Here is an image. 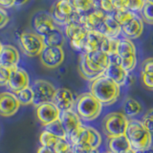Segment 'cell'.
I'll return each mask as SVG.
<instances>
[{
  "label": "cell",
  "mask_w": 153,
  "mask_h": 153,
  "mask_svg": "<svg viewBox=\"0 0 153 153\" xmlns=\"http://www.w3.org/2000/svg\"><path fill=\"white\" fill-rule=\"evenodd\" d=\"M90 93L102 105H110L117 102L121 94V86L104 75L90 83Z\"/></svg>",
  "instance_id": "obj_1"
},
{
  "label": "cell",
  "mask_w": 153,
  "mask_h": 153,
  "mask_svg": "<svg viewBox=\"0 0 153 153\" xmlns=\"http://www.w3.org/2000/svg\"><path fill=\"white\" fill-rule=\"evenodd\" d=\"M124 136L126 137L131 149L134 151L145 150L152 146V135L139 120H128Z\"/></svg>",
  "instance_id": "obj_2"
},
{
  "label": "cell",
  "mask_w": 153,
  "mask_h": 153,
  "mask_svg": "<svg viewBox=\"0 0 153 153\" xmlns=\"http://www.w3.org/2000/svg\"><path fill=\"white\" fill-rule=\"evenodd\" d=\"M76 113L80 120L91 122L97 119L102 113V104L91 93H83L79 96L75 103Z\"/></svg>",
  "instance_id": "obj_3"
},
{
  "label": "cell",
  "mask_w": 153,
  "mask_h": 153,
  "mask_svg": "<svg viewBox=\"0 0 153 153\" xmlns=\"http://www.w3.org/2000/svg\"><path fill=\"white\" fill-rule=\"evenodd\" d=\"M116 55L120 60V64L128 73H130L136 67V48L130 39H128V38L119 39Z\"/></svg>",
  "instance_id": "obj_4"
},
{
  "label": "cell",
  "mask_w": 153,
  "mask_h": 153,
  "mask_svg": "<svg viewBox=\"0 0 153 153\" xmlns=\"http://www.w3.org/2000/svg\"><path fill=\"white\" fill-rule=\"evenodd\" d=\"M128 119L122 112L107 114L102 121V129L108 138L124 135L127 127Z\"/></svg>",
  "instance_id": "obj_5"
},
{
  "label": "cell",
  "mask_w": 153,
  "mask_h": 153,
  "mask_svg": "<svg viewBox=\"0 0 153 153\" xmlns=\"http://www.w3.org/2000/svg\"><path fill=\"white\" fill-rule=\"evenodd\" d=\"M51 16L55 23L66 26L73 20H79L80 13L74 9L69 0H59L51 11Z\"/></svg>",
  "instance_id": "obj_6"
},
{
  "label": "cell",
  "mask_w": 153,
  "mask_h": 153,
  "mask_svg": "<svg viewBox=\"0 0 153 153\" xmlns=\"http://www.w3.org/2000/svg\"><path fill=\"white\" fill-rule=\"evenodd\" d=\"M19 44L23 53L28 56H39L45 47L42 37L36 33H22L19 36Z\"/></svg>",
  "instance_id": "obj_7"
},
{
  "label": "cell",
  "mask_w": 153,
  "mask_h": 153,
  "mask_svg": "<svg viewBox=\"0 0 153 153\" xmlns=\"http://www.w3.org/2000/svg\"><path fill=\"white\" fill-rule=\"evenodd\" d=\"M31 88L33 93V104L36 107L41 104L51 102L56 92L55 86L44 79L36 80Z\"/></svg>",
  "instance_id": "obj_8"
},
{
  "label": "cell",
  "mask_w": 153,
  "mask_h": 153,
  "mask_svg": "<svg viewBox=\"0 0 153 153\" xmlns=\"http://www.w3.org/2000/svg\"><path fill=\"white\" fill-rule=\"evenodd\" d=\"M66 36L70 39V44L72 48L76 51L82 52L85 37L88 31L81 25L79 20H73L65 26Z\"/></svg>",
  "instance_id": "obj_9"
},
{
  "label": "cell",
  "mask_w": 153,
  "mask_h": 153,
  "mask_svg": "<svg viewBox=\"0 0 153 153\" xmlns=\"http://www.w3.org/2000/svg\"><path fill=\"white\" fill-rule=\"evenodd\" d=\"M39 56L43 65L49 69H54L59 67L64 61L65 55L62 47L45 46Z\"/></svg>",
  "instance_id": "obj_10"
},
{
  "label": "cell",
  "mask_w": 153,
  "mask_h": 153,
  "mask_svg": "<svg viewBox=\"0 0 153 153\" xmlns=\"http://www.w3.org/2000/svg\"><path fill=\"white\" fill-rule=\"evenodd\" d=\"M110 62L106 69H105L103 75L107 76L108 79L113 80L115 83H117L119 86H123L126 83L127 78L129 73L124 70L122 65L120 64V60L117 55L109 56Z\"/></svg>",
  "instance_id": "obj_11"
},
{
  "label": "cell",
  "mask_w": 153,
  "mask_h": 153,
  "mask_svg": "<svg viewBox=\"0 0 153 153\" xmlns=\"http://www.w3.org/2000/svg\"><path fill=\"white\" fill-rule=\"evenodd\" d=\"M30 84V78L27 72L19 67H16L11 70L10 78L7 86L12 93H17L20 90L26 88Z\"/></svg>",
  "instance_id": "obj_12"
},
{
  "label": "cell",
  "mask_w": 153,
  "mask_h": 153,
  "mask_svg": "<svg viewBox=\"0 0 153 153\" xmlns=\"http://www.w3.org/2000/svg\"><path fill=\"white\" fill-rule=\"evenodd\" d=\"M107 13H105L100 8H97L87 13H80L79 23L82 25L86 30L89 31H97L106 17Z\"/></svg>",
  "instance_id": "obj_13"
},
{
  "label": "cell",
  "mask_w": 153,
  "mask_h": 153,
  "mask_svg": "<svg viewBox=\"0 0 153 153\" xmlns=\"http://www.w3.org/2000/svg\"><path fill=\"white\" fill-rule=\"evenodd\" d=\"M20 103L12 92H2L0 93V115L2 117H12L16 114Z\"/></svg>",
  "instance_id": "obj_14"
},
{
  "label": "cell",
  "mask_w": 153,
  "mask_h": 153,
  "mask_svg": "<svg viewBox=\"0 0 153 153\" xmlns=\"http://www.w3.org/2000/svg\"><path fill=\"white\" fill-rule=\"evenodd\" d=\"M60 113V110L52 102L41 104L36 107V117L43 124V126H46L47 124L59 120Z\"/></svg>",
  "instance_id": "obj_15"
},
{
  "label": "cell",
  "mask_w": 153,
  "mask_h": 153,
  "mask_svg": "<svg viewBox=\"0 0 153 153\" xmlns=\"http://www.w3.org/2000/svg\"><path fill=\"white\" fill-rule=\"evenodd\" d=\"M52 102L59 108L60 111H67L73 109L75 105V99L72 91L67 88L56 89V92L53 97Z\"/></svg>",
  "instance_id": "obj_16"
},
{
  "label": "cell",
  "mask_w": 153,
  "mask_h": 153,
  "mask_svg": "<svg viewBox=\"0 0 153 153\" xmlns=\"http://www.w3.org/2000/svg\"><path fill=\"white\" fill-rule=\"evenodd\" d=\"M19 52L13 45H3L0 52V66L6 67L8 69H13L17 67L19 62Z\"/></svg>",
  "instance_id": "obj_17"
},
{
  "label": "cell",
  "mask_w": 153,
  "mask_h": 153,
  "mask_svg": "<svg viewBox=\"0 0 153 153\" xmlns=\"http://www.w3.org/2000/svg\"><path fill=\"white\" fill-rule=\"evenodd\" d=\"M33 29L36 33L40 36H43L50 33L53 29H55V22L53 20L51 14L47 13H39L33 18Z\"/></svg>",
  "instance_id": "obj_18"
},
{
  "label": "cell",
  "mask_w": 153,
  "mask_h": 153,
  "mask_svg": "<svg viewBox=\"0 0 153 153\" xmlns=\"http://www.w3.org/2000/svg\"><path fill=\"white\" fill-rule=\"evenodd\" d=\"M97 32L102 33L105 37L117 38L120 33H122V28L111 14H107L106 17L104 18L103 22L100 24Z\"/></svg>",
  "instance_id": "obj_19"
},
{
  "label": "cell",
  "mask_w": 153,
  "mask_h": 153,
  "mask_svg": "<svg viewBox=\"0 0 153 153\" xmlns=\"http://www.w3.org/2000/svg\"><path fill=\"white\" fill-rule=\"evenodd\" d=\"M121 28L122 33L126 36V38H128L130 40L135 39L142 35L143 30V21L140 16L136 14L135 17L132 18L126 24L123 25Z\"/></svg>",
  "instance_id": "obj_20"
},
{
  "label": "cell",
  "mask_w": 153,
  "mask_h": 153,
  "mask_svg": "<svg viewBox=\"0 0 153 153\" xmlns=\"http://www.w3.org/2000/svg\"><path fill=\"white\" fill-rule=\"evenodd\" d=\"M59 120L65 129L66 134H69L75 129L82 126L81 120L73 109L67 110V111H61Z\"/></svg>",
  "instance_id": "obj_21"
},
{
  "label": "cell",
  "mask_w": 153,
  "mask_h": 153,
  "mask_svg": "<svg viewBox=\"0 0 153 153\" xmlns=\"http://www.w3.org/2000/svg\"><path fill=\"white\" fill-rule=\"evenodd\" d=\"M103 36L102 33H100L97 31H89L87 33V36L85 37L84 45H83V50L82 53H90L100 50L102 42L103 40Z\"/></svg>",
  "instance_id": "obj_22"
},
{
  "label": "cell",
  "mask_w": 153,
  "mask_h": 153,
  "mask_svg": "<svg viewBox=\"0 0 153 153\" xmlns=\"http://www.w3.org/2000/svg\"><path fill=\"white\" fill-rule=\"evenodd\" d=\"M108 149L110 153H126L131 147L124 135L111 137L108 140Z\"/></svg>",
  "instance_id": "obj_23"
},
{
  "label": "cell",
  "mask_w": 153,
  "mask_h": 153,
  "mask_svg": "<svg viewBox=\"0 0 153 153\" xmlns=\"http://www.w3.org/2000/svg\"><path fill=\"white\" fill-rule=\"evenodd\" d=\"M141 79L146 88L153 90V57L146 59L143 62Z\"/></svg>",
  "instance_id": "obj_24"
},
{
  "label": "cell",
  "mask_w": 153,
  "mask_h": 153,
  "mask_svg": "<svg viewBox=\"0 0 153 153\" xmlns=\"http://www.w3.org/2000/svg\"><path fill=\"white\" fill-rule=\"evenodd\" d=\"M45 46L61 47L65 42V36L59 29L55 28L47 35L41 36Z\"/></svg>",
  "instance_id": "obj_25"
},
{
  "label": "cell",
  "mask_w": 153,
  "mask_h": 153,
  "mask_svg": "<svg viewBox=\"0 0 153 153\" xmlns=\"http://www.w3.org/2000/svg\"><path fill=\"white\" fill-rule=\"evenodd\" d=\"M142 104L133 98H127L123 104V114L128 120L137 117L142 112Z\"/></svg>",
  "instance_id": "obj_26"
},
{
  "label": "cell",
  "mask_w": 153,
  "mask_h": 153,
  "mask_svg": "<svg viewBox=\"0 0 153 153\" xmlns=\"http://www.w3.org/2000/svg\"><path fill=\"white\" fill-rule=\"evenodd\" d=\"M72 6L79 13H87L93 10L99 8L98 2L96 0H69Z\"/></svg>",
  "instance_id": "obj_27"
},
{
  "label": "cell",
  "mask_w": 153,
  "mask_h": 153,
  "mask_svg": "<svg viewBox=\"0 0 153 153\" xmlns=\"http://www.w3.org/2000/svg\"><path fill=\"white\" fill-rule=\"evenodd\" d=\"M118 43H119V38L104 37L102 42V45H100V50L105 53L109 56H114L117 53Z\"/></svg>",
  "instance_id": "obj_28"
},
{
  "label": "cell",
  "mask_w": 153,
  "mask_h": 153,
  "mask_svg": "<svg viewBox=\"0 0 153 153\" xmlns=\"http://www.w3.org/2000/svg\"><path fill=\"white\" fill-rule=\"evenodd\" d=\"M111 16L114 17L115 20L120 24V26L122 27L124 24H126L127 22L130 21L132 18L135 17L136 13L128 11L127 9H123V10H115Z\"/></svg>",
  "instance_id": "obj_29"
},
{
  "label": "cell",
  "mask_w": 153,
  "mask_h": 153,
  "mask_svg": "<svg viewBox=\"0 0 153 153\" xmlns=\"http://www.w3.org/2000/svg\"><path fill=\"white\" fill-rule=\"evenodd\" d=\"M45 130L50 132L51 134H53V135L57 137V138L66 139V137H67L66 131H65L63 126H62V123H61L59 119L49 123V124H47V126H45Z\"/></svg>",
  "instance_id": "obj_30"
},
{
  "label": "cell",
  "mask_w": 153,
  "mask_h": 153,
  "mask_svg": "<svg viewBox=\"0 0 153 153\" xmlns=\"http://www.w3.org/2000/svg\"><path fill=\"white\" fill-rule=\"evenodd\" d=\"M18 100V102L22 104V105H29V104H33V90L30 86L20 90L19 92L14 94Z\"/></svg>",
  "instance_id": "obj_31"
},
{
  "label": "cell",
  "mask_w": 153,
  "mask_h": 153,
  "mask_svg": "<svg viewBox=\"0 0 153 153\" xmlns=\"http://www.w3.org/2000/svg\"><path fill=\"white\" fill-rule=\"evenodd\" d=\"M52 149L54 153H70L73 150V146L67 141V139L59 138Z\"/></svg>",
  "instance_id": "obj_32"
},
{
  "label": "cell",
  "mask_w": 153,
  "mask_h": 153,
  "mask_svg": "<svg viewBox=\"0 0 153 153\" xmlns=\"http://www.w3.org/2000/svg\"><path fill=\"white\" fill-rule=\"evenodd\" d=\"M143 21H145L147 24L153 25V4L146 0L145 4L141 10Z\"/></svg>",
  "instance_id": "obj_33"
},
{
  "label": "cell",
  "mask_w": 153,
  "mask_h": 153,
  "mask_svg": "<svg viewBox=\"0 0 153 153\" xmlns=\"http://www.w3.org/2000/svg\"><path fill=\"white\" fill-rule=\"evenodd\" d=\"M57 139H59V138L54 136L50 132L44 130V131H42V133L40 134V136H39V142L41 143V146H46V147L53 148V146H54V145L56 143Z\"/></svg>",
  "instance_id": "obj_34"
},
{
  "label": "cell",
  "mask_w": 153,
  "mask_h": 153,
  "mask_svg": "<svg viewBox=\"0 0 153 153\" xmlns=\"http://www.w3.org/2000/svg\"><path fill=\"white\" fill-rule=\"evenodd\" d=\"M141 122L143 124V126L146 128V130L151 135H153V108L149 109L145 114V116L143 117Z\"/></svg>",
  "instance_id": "obj_35"
},
{
  "label": "cell",
  "mask_w": 153,
  "mask_h": 153,
  "mask_svg": "<svg viewBox=\"0 0 153 153\" xmlns=\"http://www.w3.org/2000/svg\"><path fill=\"white\" fill-rule=\"evenodd\" d=\"M99 8L107 14H112L115 11V7L112 0H100L98 2Z\"/></svg>",
  "instance_id": "obj_36"
},
{
  "label": "cell",
  "mask_w": 153,
  "mask_h": 153,
  "mask_svg": "<svg viewBox=\"0 0 153 153\" xmlns=\"http://www.w3.org/2000/svg\"><path fill=\"white\" fill-rule=\"evenodd\" d=\"M146 0H127L126 9L130 12H139L141 11Z\"/></svg>",
  "instance_id": "obj_37"
},
{
  "label": "cell",
  "mask_w": 153,
  "mask_h": 153,
  "mask_svg": "<svg viewBox=\"0 0 153 153\" xmlns=\"http://www.w3.org/2000/svg\"><path fill=\"white\" fill-rule=\"evenodd\" d=\"M10 74H11V69L0 66V86H6L8 84Z\"/></svg>",
  "instance_id": "obj_38"
},
{
  "label": "cell",
  "mask_w": 153,
  "mask_h": 153,
  "mask_svg": "<svg viewBox=\"0 0 153 153\" xmlns=\"http://www.w3.org/2000/svg\"><path fill=\"white\" fill-rule=\"evenodd\" d=\"M9 20H10V18H9L7 12L5 11V9L0 7V29H2L6 26Z\"/></svg>",
  "instance_id": "obj_39"
},
{
  "label": "cell",
  "mask_w": 153,
  "mask_h": 153,
  "mask_svg": "<svg viewBox=\"0 0 153 153\" xmlns=\"http://www.w3.org/2000/svg\"><path fill=\"white\" fill-rule=\"evenodd\" d=\"M115 10H123L126 9L127 0H112Z\"/></svg>",
  "instance_id": "obj_40"
},
{
  "label": "cell",
  "mask_w": 153,
  "mask_h": 153,
  "mask_svg": "<svg viewBox=\"0 0 153 153\" xmlns=\"http://www.w3.org/2000/svg\"><path fill=\"white\" fill-rule=\"evenodd\" d=\"M1 8H11L13 6V0H0Z\"/></svg>",
  "instance_id": "obj_41"
},
{
  "label": "cell",
  "mask_w": 153,
  "mask_h": 153,
  "mask_svg": "<svg viewBox=\"0 0 153 153\" xmlns=\"http://www.w3.org/2000/svg\"><path fill=\"white\" fill-rule=\"evenodd\" d=\"M37 153H54L52 148L50 147H46V146H40L37 149Z\"/></svg>",
  "instance_id": "obj_42"
},
{
  "label": "cell",
  "mask_w": 153,
  "mask_h": 153,
  "mask_svg": "<svg viewBox=\"0 0 153 153\" xmlns=\"http://www.w3.org/2000/svg\"><path fill=\"white\" fill-rule=\"evenodd\" d=\"M29 0H13V6L16 7H20L22 5L26 4Z\"/></svg>",
  "instance_id": "obj_43"
},
{
  "label": "cell",
  "mask_w": 153,
  "mask_h": 153,
  "mask_svg": "<svg viewBox=\"0 0 153 153\" xmlns=\"http://www.w3.org/2000/svg\"><path fill=\"white\" fill-rule=\"evenodd\" d=\"M143 153H153V146H149V147H147L146 149L145 150H142Z\"/></svg>",
  "instance_id": "obj_44"
},
{
  "label": "cell",
  "mask_w": 153,
  "mask_h": 153,
  "mask_svg": "<svg viewBox=\"0 0 153 153\" xmlns=\"http://www.w3.org/2000/svg\"><path fill=\"white\" fill-rule=\"evenodd\" d=\"M2 47H3V45H2L1 41H0V52H1V50H2Z\"/></svg>",
  "instance_id": "obj_45"
},
{
  "label": "cell",
  "mask_w": 153,
  "mask_h": 153,
  "mask_svg": "<svg viewBox=\"0 0 153 153\" xmlns=\"http://www.w3.org/2000/svg\"><path fill=\"white\" fill-rule=\"evenodd\" d=\"M126 153H135V151H134V150H132V149H131V150H129V151H127Z\"/></svg>",
  "instance_id": "obj_46"
},
{
  "label": "cell",
  "mask_w": 153,
  "mask_h": 153,
  "mask_svg": "<svg viewBox=\"0 0 153 153\" xmlns=\"http://www.w3.org/2000/svg\"><path fill=\"white\" fill-rule=\"evenodd\" d=\"M147 1H148V2H150L151 4H153V0H147Z\"/></svg>",
  "instance_id": "obj_47"
},
{
  "label": "cell",
  "mask_w": 153,
  "mask_h": 153,
  "mask_svg": "<svg viewBox=\"0 0 153 153\" xmlns=\"http://www.w3.org/2000/svg\"><path fill=\"white\" fill-rule=\"evenodd\" d=\"M135 153H143V152H142V150H141V151H135Z\"/></svg>",
  "instance_id": "obj_48"
},
{
  "label": "cell",
  "mask_w": 153,
  "mask_h": 153,
  "mask_svg": "<svg viewBox=\"0 0 153 153\" xmlns=\"http://www.w3.org/2000/svg\"><path fill=\"white\" fill-rule=\"evenodd\" d=\"M70 153H75V152H74V150H72V151H71Z\"/></svg>",
  "instance_id": "obj_49"
},
{
  "label": "cell",
  "mask_w": 153,
  "mask_h": 153,
  "mask_svg": "<svg viewBox=\"0 0 153 153\" xmlns=\"http://www.w3.org/2000/svg\"><path fill=\"white\" fill-rule=\"evenodd\" d=\"M96 1H97V2H99V1H100V0H96Z\"/></svg>",
  "instance_id": "obj_50"
},
{
  "label": "cell",
  "mask_w": 153,
  "mask_h": 153,
  "mask_svg": "<svg viewBox=\"0 0 153 153\" xmlns=\"http://www.w3.org/2000/svg\"><path fill=\"white\" fill-rule=\"evenodd\" d=\"M106 153H110V152H106Z\"/></svg>",
  "instance_id": "obj_51"
}]
</instances>
